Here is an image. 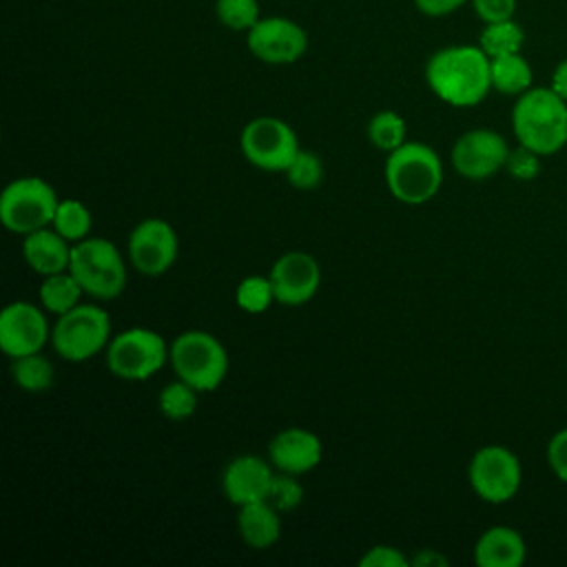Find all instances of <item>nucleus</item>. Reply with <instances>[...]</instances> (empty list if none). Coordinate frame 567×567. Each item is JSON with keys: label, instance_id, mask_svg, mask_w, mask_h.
<instances>
[{"label": "nucleus", "instance_id": "b1692460", "mask_svg": "<svg viewBox=\"0 0 567 567\" xmlns=\"http://www.w3.org/2000/svg\"><path fill=\"white\" fill-rule=\"evenodd\" d=\"M11 377H13V383L24 392H44L53 385L55 370L44 354L31 352V354L11 359Z\"/></svg>", "mask_w": 567, "mask_h": 567}, {"label": "nucleus", "instance_id": "aec40b11", "mask_svg": "<svg viewBox=\"0 0 567 567\" xmlns=\"http://www.w3.org/2000/svg\"><path fill=\"white\" fill-rule=\"evenodd\" d=\"M281 512L268 501H255L239 507L237 529L241 540L252 549H268L281 536Z\"/></svg>", "mask_w": 567, "mask_h": 567}, {"label": "nucleus", "instance_id": "7ed1b4c3", "mask_svg": "<svg viewBox=\"0 0 567 567\" xmlns=\"http://www.w3.org/2000/svg\"><path fill=\"white\" fill-rule=\"evenodd\" d=\"M383 177L396 202L419 206L430 202L443 184V164L434 148L423 142H405L388 153Z\"/></svg>", "mask_w": 567, "mask_h": 567}, {"label": "nucleus", "instance_id": "a878e982", "mask_svg": "<svg viewBox=\"0 0 567 567\" xmlns=\"http://www.w3.org/2000/svg\"><path fill=\"white\" fill-rule=\"evenodd\" d=\"M405 120L394 113V111H379L377 115H372V120L368 122V140L372 146H377L379 151L392 153L396 151L401 144H405Z\"/></svg>", "mask_w": 567, "mask_h": 567}, {"label": "nucleus", "instance_id": "412c9836", "mask_svg": "<svg viewBox=\"0 0 567 567\" xmlns=\"http://www.w3.org/2000/svg\"><path fill=\"white\" fill-rule=\"evenodd\" d=\"M492 91L518 97L534 86V71L523 53H509L489 60Z\"/></svg>", "mask_w": 567, "mask_h": 567}, {"label": "nucleus", "instance_id": "5701e85b", "mask_svg": "<svg viewBox=\"0 0 567 567\" xmlns=\"http://www.w3.org/2000/svg\"><path fill=\"white\" fill-rule=\"evenodd\" d=\"M523 42H525V31L514 18L487 22L478 35V47L485 51L489 60L509 55V53H520Z\"/></svg>", "mask_w": 567, "mask_h": 567}, {"label": "nucleus", "instance_id": "dca6fc26", "mask_svg": "<svg viewBox=\"0 0 567 567\" xmlns=\"http://www.w3.org/2000/svg\"><path fill=\"white\" fill-rule=\"evenodd\" d=\"M321 439L306 427H286L268 443V461L286 474H306L321 463Z\"/></svg>", "mask_w": 567, "mask_h": 567}, {"label": "nucleus", "instance_id": "9d476101", "mask_svg": "<svg viewBox=\"0 0 567 567\" xmlns=\"http://www.w3.org/2000/svg\"><path fill=\"white\" fill-rule=\"evenodd\" d=\"M467 481L481 501L503 505L518 494L523 483V467L509 447L489 443L472 454L467 465Z\"/></svg>", "mask_w": 567, "mask_h": 567}, {"label": "nucleus", "instance_id": "4468645a", "mask_svg": "<svg viewBox=\"0 0 567 567\" xmlns=\"http://www.w3.org/2000/svg\"><path fill=\"white\" fill-rule=\"evenodd\" d=\"M51 337L44 312L31 301H11L0 312V348L9 359L40 352Z\"/></svg>", "mask_w": 567, "mask_h": 567}, {"label": "nucleus", "instance_id": "6ab92c4d", "mask_svg": "<svg viewBox=\"0 0 567 567\" xmlns=\"http://www.w3.org/2000/svg\"><path fill=\"white\" fill-rule=\"evenodd\" d=\"M22 255L27 266L42 277L69 270V261H71L69 241L53 226L24 235Z\"/></svg>", "mask_w": 567, "mask_h": 567}, {"label": "nucleus", "instance_id": "6e6552de", "mask_svg": "<svg viewBox=\"0 0 567 567\" xmlns=\"http://www.w3.org/2000/svg\"><path fill=\"white\" fill-rule=\"evenodd\" d=\"M168 348L159 332L151 328H128L111 337L106 346V368L124 381H146L168 361Z\"/></svg>", "mask_w": 567, "mask_h": 567}, {"label": "nucleus", "instance_id": "0eeeda50", "mask_svg": "<svg viewBox=\"0 0 567 567\" xmlns=\"http://www.w3.org/2000/svg\"><path fill=\"white\" fill-rule=\"evenodd\" d=\"M111 341V317L97 303H78L55 319L51 343L60 359L82 363L106 350Z\"/></svg>", "mask_w": 567, "mask_h": 567}, {"label": "nucleus", "instance_id": "c9c22d12", "mask_svg": "<svg viewBox=\"0 0 567 567\" xmlns=\"http://www.w3.org/2000/svg\"><path fill=\"white\" fill-rule=\"evenodd\" d=\"M465 2L470 0H414V7L430 18H443L454 13L456 9H461Z\"/></svg>", "mask_w": 567, "mask_h": 567}, {"label": "nucleus", "instance_id": "72a5a7b5", "mask_svg": "<svg viewBox=\"0 0 567 567\" xmlns=\"http://www.w3.org/2000/svg\"><path fill=\"white\" fill-rule=\"evenodd\" d=\"M547 465L554 476L567 483V427L558 430L547 443Z\"/></svg>", "mask_w": 567, "mask_h": 567}, {"label": "nucleus", "instance_id": "4c0bfd02", "mask_svg": "<svg viewBox=\"0 0 567 567\" xmlns=\"http://www.w3.org/2000/svg\"><path fill=\"white\" fill-rule=\"evenodd\" d=\"M549 89L556 91L563 100H567V58H563V60L554 66V71H551V75H549Z\"/></svg>", "mask_w": 567, "mask_h": 567}, {"label": "nucleus", "instance_id": "ddd939ff", "mask_svg": "<svg viewBox=\"0 0 567 567\" xmlns=\"http://www.w3.org/2000/svg\"><path fill=\"white\" fill-rule=\"evenodd\" d=\"M179 241L173 226L159 217L142 219L128 235L131 266L146 275H164L177 259Z\"/></svg>", "mask_w": 567, "mask_h": 567}, {"label": "nucleus", "instance_id": "f03ea898", "mask_svg": "<svg viewBox=\"0 0 567 567\" xmlns=\"http://www.w3.org/2000/svg\"><path fill=\"white\" fill-rule=\"evenodd\" d=\"M512 131L520 146L547 157L567 144V100L549 86H532L516 97Z\"/></svg>", "mask_w": 567, "mask_h": 567}, {"label": "nucleus", "instance_id": "20e7f679", "mask_svg": "<svg viewBox=\"0 0 567 567\" xmlns=\"http://www.w3.org/2000/svg\"><path fill=\"white\" fill-rule=\"evenodd\" d=\"M168 363L177 379L197 392H213L228 374V354L224 343L206 330H186L168 348Z\"/></svg>", "mask_w": 567, "mask_h": 567}, {"label": "nucleus", "instance_id": "e433bc0d", "mask_svg": "<svg viewBox=\"0 0 567 567\" xmlns=\"http://www.w3.org/2000/svg\"><path fill=\"white\" fill-rule=\"evenodd\" d=\"M410 565H414V567H445L447 558L436 549H419L410 558Z\"/></svg>", "mask_w": 567, "mask_h": 567}, {"label": "nucleus", "instance_id": "f257e3e1", "mask_svg": "<svg viewBox=\"0 0 567 567\" xmlns=\"http://www.w3.org/2000/svg\"><path fill=\"white\" fill-rule=\"evenodd\" d=\"M425 82L450 106H476L492 91L489 58L478 44L443 47L427 60Z\"/></svg>", "mask_w": 567, "mask_h": 567}, {"label": "nucleus", "instance_id": "f3484780", "mask_svg": "<svg viewBox=\"0 0 567 567\" xmlns=\"http://www.w3.org/2000/svg\"><path fill=\"white\" fill-rule=\"evenodd\" d=\"M272 476L275 474L270 465L261 456L241 454L226 465L221 474V492L237 507L255 501H266Z\"/></svg>", "mask_w": 567, "mask_h": 567}, {"label": "nucleus", "instance_id": "2eb2a0df", "mask_svg": "<svg viewBox=\"0 0 567 567\" xmlns=\"http://www.w3.org/2000/svg\"><path fill=\"white\" fill-rule=\"evenodd\" d=\"M270 284L275 299L281 306H303L308 303L321 286L319 261L303 250L284 252L270 268Z\"/></svg>", "mask_w": 567, "mask_h": 567}, {"label": "nucleus", "instance_id": "423d86ee", "mask_svg": "<svg viewBox=\"0 0 567 567\" xmlns=\"http://www.w3.org/2000/svg\"><path fill=\"white\" fill-rule=\"evenodd\" d=\"M55 188L35 175L18 177L0 195V221L13 235H29L53 224L58 210Z\"/></svg>", "mask_w": 567, "mask_h": 567}, {"label": "nucleus", "instance_id": "c85d7f7f", "mask_svg": "<svg viewBox=\"0 0 567 567\" xmlns=\"http://www.w3.org/2000/svg\"><path fill=\"white\" fill-rule=\"evenodd\" d=\"M217 20L230 31H248L259 20L257 0H215Z\"/></svg>", "mask_w": 567, "mask_h": 567}, {"label": "nucleus", "instance_id": "39448f33", "mask_svg": "<svg viewBox=\"0 0 567 567\" xmlns=\"http://www.w3.org/2000/svg\"><path fill=\"white\" fill-rule=\"evenodd\" d=\"M69 272L78 279L84 295L106 301L126 288V266L111 239L86 237L71 246Z\"/></svg>", "mask_w": 567, "mask_h": 567}, {"label": "nucleus", "instance_id": "f704fd0d", "mask_svg": "<svg viewBox=\"0 0 567 567\" xmlns=\"http://www.w3.org/2000/svg\"><path fill=\"white\" fill-rule=\"evenodd\" d=\"M474 13L487 22H498V20H509L514 18L516 11V0H470Z\"/></svg>", "mask_w": 567, "mask_h": 567}, {"label": "nucleus", "instance_id": "cd10ccee", "mask_svg": "<svg viewBox=\"0 0 567 567\" xmlns=\"http://www.w3.org/2000/svg\"><path fill=\"white\" fill-rule=\"evenodd\" d=\"M235 301L237 306L248 312V315H259L266 312L275 299V290L270 284V277L261 275H248L237 284L235 290Z\"/></svg>", "mask_w": 567, "mask_h": 567}, {"label": "nucleus", "instance_id": "7c9ffc66", "mask_svg": "<svg viewBox=\"0 0 567 567\" xmlns=\"http://www.w3.org/2000/svg\"><path fill=\"white\" fill-rule=\"evenodd\" d=\"M272 507H277L279 512H292L301 505L303 501V487L301 483L295 478V474H286L279 472L272 476L270 489H268V498H266Z\"/></svg>", "mask_w": 567, "mask_h": 567}, {"label": "nucleus", "instance_id": "393cba45", "mask_svg": "<svg viewBox=\"0 0 567 567\" xmlns=\"http://www.w3.org/2000/svg\"><path fill=\"white\" fill-rule=\"evenodd\" d=\"M93 217L91 210L80 202V199H60L55 217H53V228L66 239V241H82L89 237Z\"/></svg>", "mask_w": 567, "mask_h": 567}, {"label": "nucleus", "instance_id": "f8f14e48", "mask_svg": "<svg viewBox=\"0 0 567 567\" xmlns=\"http://www.w3.org/2000/svg\"><path fill=\"white\" fill-rule=\"evenodd\" d=\"M248 51L266 64H292L308 49V35L301 24L290 18L270 16L259 18L252 29L246 31Z\"/></svg>", "mask_w": 567, "mask_h": 567}, {"label": "nucleus", "instance_id": "2f4dec72", "mask_svg": "<svg viewBox=\"0 0 567 567\" xmlns=\"http://www.w3.org/2000/svg\"><path fill=\"white\" fill-rule=\"evenodd\" d=\"M540 157L538 153L525 148V146H516L509 151L507 155V164H505V171L514 177V179H520V182H532L534 177H538L543 164H540Z\"/></svg>", "mask_w": 567, "mask_h": 567}, {"label": "nucleus", "instance_id": "9b49d317", "mask_svg": "<svg viewBox=\"0 0 567 567\" xmlns=\"http://www.w3.org/2000/svg\"><path fill=\"white\" fill-rule=\"evenodd\" d=\"M509 151L512 148L501 133L492 128H472L456 137L450 159L461 177L483 182L505 168Z\"/></svg>", "mask_w": 567, "mask_h": 567}, {"label": "nucleus", "instance_id": "1a4fd4ad", "mask_svg": "<svg viewBox=\"0 0 567 567\" xmlns=\"http://www.w3.org/2000/svg\"><path fill=\"white\" fill-rule=\"evenodd\" d=\"M239 148L248 164L268 173H286L301 151L292 126L272 115L250 120L239 133Z\"/></svg>", "mask_w": 567, "mask_h": 567}, {"label": "nucleus", "instance_id": "bb28decb", "mask_svg": "<svg viewBox=\"0 0 567 567\" xmlns=\"http://www.w3.org/2000/svg\"><path fill=\"white\" fill-rule=\"evenodd\" d=\"M157 408L168 421H186L188 416L195 414L197 390L177 379L162 388L157 396Z\"/></svg>", "mask_w": 567, "mask_h": 567}, {"label": "nucleus", "instance_id": "a211bd4d", "mask_svg": "<svg viewBox=\"0 0 567 567\" xmlns=\"http://www.w3.org/2000/svg\"><path fill=\"white\" fill-rule=\"evenodd\" d=\"M525 556V538L509 525L487 527L474 545V563L478 567H520Z\"/></svg>", "mask_w": 567, "mask_h": 567}, {"label": "nucleus", "instance_id": "473e14b6", "mask_svg": "<svg viewBox=\"0 0 567 567\" xmlns=\"http://www.w3.org/2000/svg\"><path fill=\"white\" fill-rule=\"evenodd\" d=\"M410 558L392 545H372L359 558V567H408Z\"/></svg>", "mask_w": 567, "mask_h": 567}, {"label": "nucleus", "instance_id": "4be33fe9", "mask_svg": "<svg viewBox=\"0 0 567 567\" xmlns=\"http://www.w3.org/2000/svg\"><path fill=\"white\" fill-rule=\"evenodd\" d=\"M38 295H40L42 308L60 317L80 303V297L84 295V290L69 270H62L55 275H47L40 284Z\"/></svg>", "mask_w": 567, "mask_h": 567}, {"label": "nucleus", "instance_id": "c756f323", "mask_svg": "<svg viewBox=\"0 0 567 567\" xmlns=\"http://www.w3.org/2000/svg\"><path fill=\"white\" fill-rule=\"evenodd\" d=\"M286 179L297 190H312L323 179V164L317 153L312 151H299L297 157L286 168Z\"/></svg>", "mask_w": 567, "mask_h": 567}]
</instances>
